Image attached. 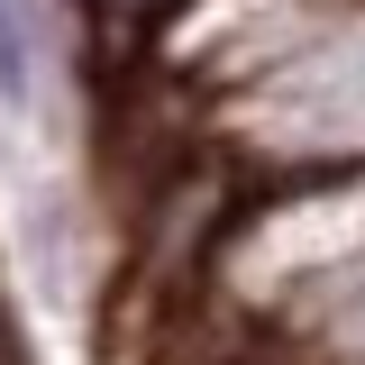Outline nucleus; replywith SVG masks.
<instances>
[{"label":"nucleus","instance_id":"1","mask_svg":"<svg viewBox=\"0 0 365 365\" xmlns=\"http://www.w3.org/2000/svg\"><path fill=\"white\" fill-rule=\"evenodd\" d=\"M37 101V28H28V0H0V128H19Z\"/></svg>","mask_w":365,"mask_h":365}]
</instances>
